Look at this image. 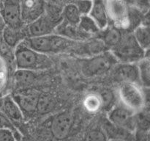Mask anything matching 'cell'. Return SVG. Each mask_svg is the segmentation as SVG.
I'll use <instances>...</instances> for the list:
<instances>
[{
	"mask_svg": "<svg viewBox=\"0 0 150 141\" xmlns=\"http://www.w3.org/2000/svg\"><path fill=\"white\" fill-rule=\"evenodd\" d=\"M15 60L16 68L21 70L37 71L48 68L52 65L47 54L32 49L23 41L16 46Z\"/></svg>",
	"mask_w": 150,
	"mask_h": 141,
	"instance_id": "6da1fadb",
	"label": "cell"
},
{
	"mask_svg": "<svg viewBox=\"0 0 150 141\" xmlns=\"http://www.w3.org/2000/svg\"><path fill=\"white\" fill-rule=\"evenodd\" d=\"M148 51L141 48L133 34H127L122 35L118 43L113 47L111 52L122 63H135L147 56Z\"/></svg>",
	"mask_w": 150,
	"mask_h": 141,
	"instance_id": "7a4b0ae2",
	"label": "cell"
},
{
	"mask_svg": "<svg viewBox=\"0 0 150 141\" xmlns=\"http://www.w3.org/2000/svg\"><path fill=\"white\" fill-rule=\"evenodd\" d=\"M74 41L58 34H50L42 36L29 37L23 42L36 51L47 54L62 51L70 46Z\"/></svg>",
	"mask_w": 150,
	"mask_h": 141,
	"instance_id": "3957f363",
	"label": "cell"
},
{
	"mask_svg": "<svg viewBox=\"0 0 150 141\" xmlns=\"http://www.w3.org/2000/svg\"><path fill=\"white\" fill-rule=\"evenodd\" d=\"M117 62L111 51H103L81 60V70L86 77H95L109 70Z\"/></svg>",
	"mask_w": 150,
	"mask_h": 141,
	"instance_id": "277c9868",
	"label": "cell"
},
{
	"mask_svg": "<svg viewBox=\"0 0 150 141\" xmlns=\"http://www.w3.org/2000/svg\"><path fill=\"white\" fill-rule=\"evenodd\" d=\"M118 96L122 105L136 112L141 111L145 106V95L138 84L123 82L118 90Z\"/></svg>",
	"mask_w": 150,
	"mask_h": 141,
	"instance_id": "5b68a950",
	"label": "cell"
},
{
	"mask_svg": "<svg viewBox=\"0 0 150 141\" xmlns=\"http://www.w3.org/2000/svg\"><path fill=\"white\" fill-rule=\"evenodd\" d=\"M135 113L122 104L115 106L108 113V120L117 127L129 132L136 130Z\"/></svg>",
	"mask_w": 150,
	"mask_h": 141,
	"instance_id": "8992f818",
	"label": "cell"
},
{
	"mask_svg": "<svg viewBox=\"0 0 150 141\" xmlns=\"http://www.w3.org/2000/svg\"><path fill=\"white\" fill-rule=\"evenodd\" d=\"M108 19L117 27L129 26V8L125 0H105Z\"/></svg>",
	"mask_w": 150,
	"mask_h": 141,
	"instance_id": "52a82bcc",
	"label": "cell"
},
{
	"mask_svg": "<svg viewBox=\"0 0 150 141\" xmlns=\"http://www.w3.org/2000/svg\"><path fill=\"white\" fill-rule=\"evenodd\" d=\"M0 16L9 27L22 28L25 24L21 18L20 0H4Z\"/></svg>",
	"mask_w": 150,
	"mask_h": 141,
	"instance_id": "ba28073f",
	"label": "cell"
},
{
	"mask_svg": "<svg viewBox=\"0 0 150 141\" xmlns=\"http://www.w3.org/2000/svg\"><path fill=\"white\" fill-rule=\"evenodd\" d=\"M61 22L54 19L45 12L38 19L27 24L26 29L30 37L50 35L53 33L57 25Z\"/></svg>",
	"mask_w": 150,
	"mask_h": 141,
	"instance_id": "9c48e42d",
	"label": "cell"
},
{
	"mask_svg": "<svg viewBox=\"0 0 150 141\" xmlns=\"http://www.w3.org/2000/svg\"><path fill=\"white\" fill-rule=\"evenodd\" d=\"M73 116L69 112H63L57 115L51 123V132L57 140H62L70 134L73 124Z\"/></svg>",
	"mask_w": 150,
	"mask_h": 141,
	"instance_id": "30bf717a",
	"label": "cell"
},
{
	"mask_svg": "<svg viewBox=\"0 0 150 141\" xmlns=\"http://www.w3.org/2000/svg\"><path fill=\"white\" fill-rule=\"evenodd\" d=\"M20 4L21 18L25 24L32 23L42 16L46 6L45 0H21Z\"/></svg>",
	"mask_w": 150,
	"mask_h": 141,
	"instance_id": "8fae6325",
	"label": "cell"
},
{
	"mask_svg": "<svg viewBox=\"0 0 150 141\" xmlns=\"http://www.w3.org/2000/svg\"><path fill=\"white\" fill-rule=\"evenodd\" d=\"M89 16L96 22L100 29L108 27V19L105 0H92V6Z\"/></svg>",
	"mask_w": 150,
	"mask_h": 141,
	"instance_id": "7c38bea8",
	"label": "cell"
},
{
	"mask_svg": "<svg viewBox=\"0 0 150 141\" xmlns=\"http://www.w3.org/2000/svg\"><path fill=\"white\" fill-rule=\"evenodd\" d=\"M22 112L32 113L37 109L40 96L32 91H21L13 96Z\"/></svg>",
	"mask_w": 150,
	"mask_h": 141,
	"instance_id": "4fadbf2b",
	"label": "cell"
},
{
	"mask_svg": "<svg viewBox=\"0 0 150 141\" xmlns=\"http://www.w3.org/2000/svg\"><path fill=\"white\" fill-rule=\"evenodd\" d=\"M1 110L10 120L21 121L23 118L21 109L11 95H5L1 100Z\"/></svg>",
	"mask_w": 150,
	"mask_h": 141,
	"instance_id": "5bb4252c",
	"label": "cell"
},
{
	"mask_svg": "<svg viewBox=\"0 0 150 141\" xmlns=\"http://www.w3.org/2000/svg\"><path fill=\"white\" fill-rule=\"evenodd\" d=\"M116 74L124 82H139L137 65L135 63H122L116 69Z\"/></svg>",
	"mask_w": 150,
	"mask_h": 141,
	"instance_id": "9a60e30c",
	"label": "cell"
},
{
	"mask_svg": "<svg viewBox=\"0 0 150 141\" xmlns=\"http://www.w3.org/2000/svg\"><path fill=\"white\" fill-rule=\"evenodd\" d=\"M26 34L22 28H12L5 26L3 28V38L10 46H16L23 41Z\"/></svg>",
	"mask_w": 150,
	"mask_h": 141,
	"instance_id": "2e32d148",
	"label": "cell"
},
{
	"mask_svg": "<svg viewBox=\"0 0 150 141\" xmlns=\"http://www.w3.org/2000/svg\"><path fill=\"white\" fill-rule=\"evenodd\" d=\"M133 35L141 48L148 51L150 46V30L148 25L141 24L135 28Z\"/></svg>",
	"mask_w": 150,
	"mask_h": 141,
	"instance_id": "e0dca14e",
	"label": "cell"
},
{
	"mask_svg": "<svg viewBox=\"0 0 150 141\" xmlns=\"http://www.w3.org/2000/svg\"><path fill=\"white\" fill-rule=\"evenodd\" d=\"M62 16L63 21L73 26H78L81 17V15L73 2L68 3L62 7Z\"/></svg>",
	"mask_w": 150,
	"mask_h": 141,
	"instance_id": "ac0fdd59",
	"label": "cell"
},
{
	"mask_svg": "<svg viewBox=\"0 0 150 141\" xmlns=\"http://www.w3.org/2000/svg\"><path fill=\"white\" fill-rule=\"evenodd\" d=\"M139 82L144 88H149L150 85V60L149 56H145L137 63Z\"/></svg>",
	"mask_w": 150,
	"mask_h": 141,
	"instance_id": "d6986e66",
	"label": "cell"
},
{
	"mask_svg": "<svg viewBox=\"0 0 150 141\" xmlns=\"http://www.w3.org/2000/svg\"><path fill=\"white\" fill-rule=\"evenodd\" d=\"M78 26L82 32H83L88 35L98 33L100 30L97 25L96 22L89 15L88 16H81Z\"/></svg>",
	"mask_w": 150,
	"mask_h": 141,
	"instance_id": "ffe728a7",
	"label": "cell"
},
{
	"mask_svg": "<svg viewBox=\"0 0 150 141\" xmlns=\"http://www.w3.org/2000/svg\"><path fill=\"white\" fill-rule=\"evenodd\" d=\"M83 106L90 113H96L100 110L103 107V103L99 94H88L83 99Z\"/></svg>",
	"mask_w": 150,
	"mask_h": 141,
	"instance_id": "44dd1931",
	"label": "cell"
},
{
	"mask_svg": "<svg viewBox=\"0 0 150 141\" xmlns=\"http://www.w3.org/2000/svg\"><path fill=\"white\" fill-rule=\"evenodd\" d=\"M35 71L33 70L17 69V71L15 74L16 82L19 86H26L30 85L35 81Z\"/></svg>",
	"mask_w": 150,
	"mask_h": 141,
	"instance_id": "7402d4cb",
	"label": "cell"
},
{
	"mask_svg": "<svg viewBox=\"0 0 150 141\" xmlns=\"http://www.w3.org/2000/svg\"><path fill=\"white\" fill-rule=\"evenodd\" d=\"M83 141H108V136L103 129L94 128L85 134Z\"/></svg>",
	"mask_w": 150,
	"mask_h": 141,
	"instance_id": "603a6c76",
	"label": "cell"
},
{
	"mask_svg": "<svg viewBox=\"0 0 150 141\" xmlns=\"http://www.w3.org/2000/svg\"><path fill=\"white\" fill-rule=\"evenodd\" d=\"M121 36L122 35L118 29L111 28L106 31L102 41L105 46H108L113 48L120 41Z\"/></svg>",
	"mask_w": 150,
	"mask_h": 141,
	"instance_id": "cb8c5ba5",
	"label": "cell"
},
{
	"mask_svg": "<svg viewBox=\"0 0 150 141\" xmlns=\"http://www.w3.org/2000/svg\"><path fill=\"white\" fill-rule=\"evenodd\" d=\"M8 129L10 130H11L14 133L17 141L20 138V135H19L17 129L13 124L11 120L0 109V129Z\"/></svg>",
	"mask_w": 150,
	"mask_h": 141,
	"instance_id": "d4e9b609",
	"label": "cell"
},
{
	"mask_svg": "<svg viewBox=\"0 0 150 141\" xmlns=\"http://www.w3.org/2000/svg\"><path fill=\"white\" fill-rule=\"evenodd\" d=\"M81 16H88L92 9V0H76L73 2Z\"/></svg>",
	"mask_w": 150,
	"mask_h": 141,
	"instance_id": "484cf974",
	"label": "cell"
},
{
	"mask_svg": "<svg viewBox=\"0 0 150 141\" xmlns=\"http://www.w3.org/2000/svg\"><path fill=\"white\" fill-rule=\"evenodd\" d=\"M8 76V70L7 66L4 60L0 57V91L3 90L5 87Z\"/></svg>",
	"mask_w": 150,
	"mask_h": 141,
	"instance_id": "4316f807",
	"label": "cell"
},
{
	"mask_svg": "<svg viewBox=\"0 0 150 141\" xmlns=\"http://www.w3.org/2000/svg\"><path fill=\"white\" fill-rule=\"evenodd\" d=\"M99 95L100 96L103 103V107H108L112 104L114 99V93L111 90H103L99 93Z\"/></svg>",
	"mask_w": 150,
	"mask_h": 141,
	"instance_id": "83f0119b",
	"label": "cell"
},
{
	"mask_svg": "<svg viewBox=\"0 0 150 141\" xmlns=\"http://www.w3.org/2000/svg\"><path fill=\"white\" fill-rule=\"evenodd\" d=\"M0 141H17L14 133L8 129H0Z\"/></svg>",
	"mask_w": 150,
	"mask_h": 141,
	"instance_id": "f1b7e54d",
	"label": "cell"
},
{
	"mask_svg": "<svg viewBox=\"0 0 150 141\" xmlns=\"http://www.w3.org/2000/svg\"><path fill=\"white\" fill-rule=\"evenodd\" d=\"M136 7L139 10H148L149 5V0H133Z\"/></svg>",
	"mask_w": 150,
	"mask_h": 141,
	"instance_id": "f546056e",
	"label": "cell"
},
{
	"mask_svg": "<svg viewBox=\"0 0 150 141\" xmlns=\"http://www.w3.org/2000/svg\"><path fill=\"white\" fill-rule=\"evenodd\" d=\"M51 3L55 4L59 6H64L65 4H68V3L72 2L73 0H51Z\"/></svg>",
	"mask_w": 150,
	"mask_h": 141,
	"instance_id": "4dcf8cb0",
	"label": "cell"
},
{
	"mask_svg": "<svg viewBox=\"0 0 150 141\" xmlns=\"http://www.w3.org/2000/svg\"><path fill=\"white\" fill-rule=\"evenodd\" d=\"M108 141H123L120 139H114V140H108Z\"/></svg>",
	"mask_w": 150,
	"mask_h": 141,
	"instance_id": "1f68e13d",
	"label": "cell"
},
{
	"mask_svg": "<svg viewBox=\"0 0 150 141\" xmlns=\"http://www.w3.org/2000/svg\"><path fill=\"white\" fill-rule=\"evenodd\" d=\"M0 19H1V16H0Z\"/></svg>",
	"mask_w": 150,
	"mask_h": 141,
	"instance_id": "d6a6232c",
	"label": "cell"
}]
</instances>
